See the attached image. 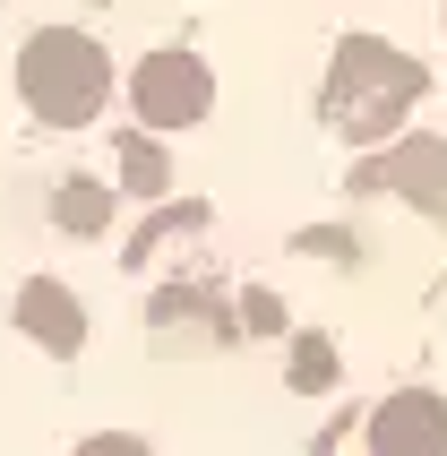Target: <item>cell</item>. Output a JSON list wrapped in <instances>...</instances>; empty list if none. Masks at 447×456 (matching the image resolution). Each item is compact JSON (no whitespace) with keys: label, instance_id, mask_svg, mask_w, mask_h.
I'll return each instance as SVG.
<instances>
[{"label":"cell","instance_id":"1","mask_svg":"<svg viewBox=\"0 0 447 456\" xmlns=\"http://www.w3.org/2000/svg\"><path fill=\"white\" fill-rule=\"evenodd\" d=\"M430 69L413 52H396L387 35H345L336 61H327V121L345 129L353 147H378V138H396L404 112L422 103Z\"/></svg>","mask_w":447,"mask_h":456},{"label":"cell","instance_id":"2","mask_svg":"<svg viewBox=\"0 0 447 456\" xmlns=\"http://www.w3.org/2000/svg\"><path fill=\"white\" fill-rule=\"evenodd\" d=\"M18 95L35 103L52 129H77V121H95L103 95H112V61H103L95 35H77V26H44V35L18 52Z\"/></svg>","mask_w":447,"mask_h":456},{"label":"cell","instance_id":"3","mask_svg":"<svg viewBox=\"0 0 447 456\" xmlns=\"http://www.w3.org/2000/svg\"><path fill=\"white\" fill-rule=\"evenodd\" d=\"M129 103H138L147 129H190V121L215 112V69H207L199 52H147L129 69Z\"/></svg>","mask_w":447,"mask_h":456},{"label":"cell","instance_id":"4","mask_svg":"<svg viewBox=\"0 0 447 456\" xmlns=\"http://www.w3.org/2000/svg\"><path fill=\"white\" fill-rule=\"evenodd\" d=\"M370 456H447V396L404 387L370 413Z\"/></svg>","mask_w":447,"mask_h":456},{"label":"cell","instance_id":"5","mask_svg":"<svg viewBox=\"0 0 447 456\" xmlns=\"http://www.w3.org/2000/svg\"><path fill=\"white\" fill-rule=\"evenodd\" d=\"M378 190H396V199L430 207V216H447V138H396V147L370 164Z\"/></svg>","mask_w":447,"mask_h":456},{"label":"cell","instance_id":"6","mask_svg":"<svg viewBox=\"0 0 447 456\" xmlns=\"http://www.w3.org/2000/svg\"><path fill=\"white\" fill-rule=\"evenodd\" d=\"M293 387H301V396L336 387V345H327V336H301V345H293Z\"/></svg>","mask_w":447,"mask_h":456},{"label":"cell","instance_id":"7","mask_svg":"<svg viewBox=\"0 0 447 456\" xmlns=\"http://www.w3.org/2000/svg\"><path fill=\"white\" fill-rule=\"evenodd\" d=\"M121 173H129V190H147V199H155V190H164V147H155V138H129V147H121Z\"/></svg>","mask_w":447,"mask_h":456},{"label":"cell","instance_id":"8","mask_svg":"<svg viewBox=\"0 0 447 456\" xmlns=\"http://www.w3.org/2000/svg\"><path fill=\"white\" fill-rule=\"evenodd\" d=\"M26 310H35V328H44V336H61V345H69V336H77V319H69V302H61V293H52V284H35V293H26Z\"/></svg>","mask_w":447,"mask_h":456},{"label":"cell","instance_id":"9","mask_svg":"<svg viewBox=\"0 0 447 456\" xmlns=\"http://www.w3.org/2000/svg\"><path fill=\"white\" fill-rule=\"evenodd\" d=\"M61 216L69 224H103V190H61Z\"/></svg>","mask_w":447,"mask_h":456}]
</instances>
